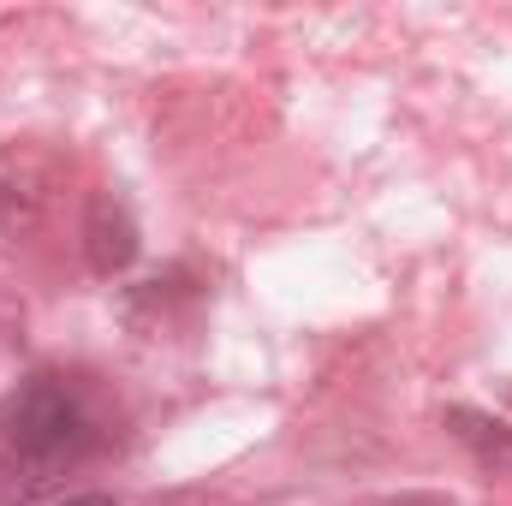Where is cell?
Wrapping results in <instances>:
<instances>
[{
	"label": "cell",
	"instance_id": "277c9868",
	"mask_svg": "<svg viewBox=\"0 0 512 506\" xmlns=\"http://www.w3.org/2000/svg\"><path fill=\"white\" fill-rule=\"evenodd\" d=\"M72 506H120V501H108V495H84V501H72Z\"/></svg>",
	"mask_w": 512,
	"mask_h": 506
},
{
	"label": "cell",
	"instance_id": "6da1fadb",
	"mask_svg": "<svg viewBox=\"0 0 512 506\" xmlns=\"http://www.w3.org/2000/svg\"><path fill=\"white\" fill-rule=\"evenodd\" d=\"M0 429H6V441H12V453H18L24 465H36V471L72 465V459L84 453V441H90V423H84L78 399L48 376H36L24 393H12V399L0 405Z\"/></svg>",
	"mask_w": 512,
	"mask_h": 506
},
{
	"label": "cell",
	"instance_id": "7a4b0ae2",
	"mask_svg": "<svg viewBox=\"0 0 512 506\" xmlns=\"http://www.w3.org/2000/svg\"><path fill=\"white\" fill-rule=\"evenodd\" d=\"M447 429H453L483 465L512 471V429L507 423H495V417H483V411H447Z\"/></svg>",
	"mask_w": 512,
	"mask_h": 506
},
{
	"label": "cell",
	"instance_id": "3957f363",
	"mask_svg": "<svg viewBox=\"0 0 512 506\" xmlns=\"http://www.w3.org/2000/svg\"><path fill=\"white\" fill-rule=\"evenodd\" d=\"M90 251H96V268H102V274L126 268L131 251H137V239H131V221H126V215H114V227H108V203L96 209V227H90Z\"/></svg>",
	"mask_w": 512,
	"mask_h": 506
}]
</instances>
